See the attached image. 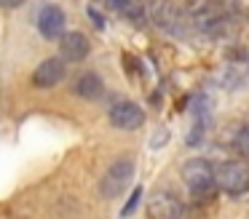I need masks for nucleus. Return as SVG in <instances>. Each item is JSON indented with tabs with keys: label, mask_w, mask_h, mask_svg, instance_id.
Masks as SVG:
<instances>
[{
	"label": "nucleus",
	"mask_w": 249,
	"mask_h": 219,
	"mask_svg": "<svg viewBox=\"0 0 249 219\" xmlns=\"http://www.w3.org/2000/svg\"><path fill=\"white\" fill-rule=\"evenodd\" d=\"M89 51H91V43H89V37L83 32L72 30L59 37V53L65 62H83L89 56Z\"/></svg>",
	"instance_id": "obj_10"
},
{
	"label": "nucleus",
	"mask_w": 249,
	"mask_h": 219,
	"mask_svg": "<svg viewBox=\"0 0 249 219\" xmlns=\"http://www.w3.org/2000/svg\"><path fill=\"white\" fill-rule=\"evenodd\" d=\"M38 32L46 40H59L65 35V11L59 5H43L38 14Z\"/></svg>",
	"instance_id": "obj_7"
},
{
	"label": "nucleus",
	"mask_w": 249,
	"mask_h": 219,
	"mask_svg": "<svg viewBox=\"0 0 249 219\" xmlns=\"http://www.w3.org/2000/svg\"><path fill=\"white\" fill-rule=\"evenodd\" d=\"M24 5V0H0V8H19Z\"/></svg>",
	"instance_id": "obj_18"
},
{
	"label": "nucleus",
	"mask_w": 249,
	"mask_h": 219,
	"mask_svg": "<svg viewBox=\"0 0 249 219\" xmlns=\"http://www.w3.org/2000/svg\"><path fill=\"white\" fill-rule=\"evenodd\" d=\"M110 123L124 131H137L140 126H145V110L134 101H115L110 107Z\"/></svg>",
	"instance_id": "obj_6"
},
{
	"label": "nucleus",
	"mask_w": 249,
	"mask_h": 219,
	"mask_svg": "<svg viewBox=\"0 0 249 219\" xmlns=\"http://www.w3.org/2000/svg\"><path fill=\"white\" fill-rule=\"evenodd\" d=\"M94 3H107V0H94Z\"/></svg>",
	"instance_id": "obj_19"
},
{
	"label": "nucleus",
	"mask_w": 249,
	"mask_h": 219,
	"mask_svg": "<svg viewBox=\"0 0 249 219\" xmlns=\"http://www.w3.org/2000/svg\"><path fill=\"white\" fill-rule=\"evenodd\" d=\"M147 5V19L158 27V30L169 32V35H182V27L188 14L179 11L174 0H145Z\"/></svg>",
	"instance_id": "obj_3"
},
{
	"label": "nucleus",
	"mask_w": 249,
	"mask_h": 219,
	"mask_svg": "<svg viewBox=\"0 0 249 219\" xmlns=\"http://www.w3.org/2000/svg\"><path fill=\"white\" fill-rule=\"evenodd\" d=\"M89 19H91V21H94V27H97V30H99V32H102V30H105V16H102V14H99V11H97V8H94V5H91V8H89Z\"/></svg>",
	"instance_id": "obj_15"
},
{
	"label": "nucleus",
	"mask_w": 249,
	"mask_h": 219,
	"mask_svg": "<svg viewBox=\"0 0 249 219\" xmlns=\"http://www.w3.org/2000/svg\"><path fill=\"white\" fill-rule=\"evenodd\" d=\"M105 5H110L113 11H118V14H124V11H126V5H129V0H107Z\"/></svg>",
	"instance_id": "obj_16"
},
{
	"label": "nucleus",
	"mask_w": 249,
	"mask_h": 219,
	"mask_svg": "<svg viewBox=\"0 0 249 219\" xmlns=\"http://www.w3.org/2000/svg\"><path fill=\"white\" fill-rule=\"evenodd\" d=\"M147 214H150V217H158V219H177V217L185 214V206H182L179 198L172 195V192L161 190V192H156V195L150 198Z\"/></svg>",
	"instance_id": "obj_8"
},
{
	"label": "nucleus",
	"mask_w": 249,
	"mask_h": 219,
	"mask_svg": "<svg viewBox=\"0 0 249 219\" xmlns=\"http://www.w3.org/2000/svg\"><path fill=\"white\" fill-rule=\"evenodd\" d=\"M185 14L193 27H198L206 35H220L228 24V16L222 14L217 0H185Z\"/></svg>",
	"instance_id": "obj_1"
},
{
	"label": "nucleus",
	"mask_w": 249,
	"mask_h": 219,
	"mask_svg": "<svg viewBox=\"0 0 249 219\" xmlns=\"http://www.w3.org/2000/svg\"><path fill=\"white\" fill-rule=\"evenodd\" d=\"M124 16H129L131 21H137V24H142V21L147 19V5L142 3V0H129V5H126Z\"/></svg>",
	"instance_id": "obj_12"
},
{
	"label": "nucleus",
	"mask_w": 249,
	"mask_h": 219,
	"mask_svg": "<svg viewBox=\"0 0 249 219\" xmlns=\"http://www.w3.org/2000/svg\"><path fill=\"white\" fill-rule=\"evenodd\" d=\"M75 94L81 99H99L105 94V83L97 72H83L81 78L75 80Z\"/></svg>",
	"instance_id": "obj_11"
},
{
	"label": "nucleus",
	"mask_w": 249,
	"mask_h": 219,
	"mask_svg": "<svg viewBox=\"0 0 249 219\" xmlns=\"http://www.w3.org/2000/svg\"><path fill=\"white\" fill-rule=\"evenodd\" d=\"M233 147H236L238 155L249 158V126H241L236 131V139H233Z\"/></svg>",
	"instance_id": "obj_13"
},
{
	"label": "nucleus",
	"mask_w": 249,
	"mask_h": 219,
	"mask_svg": "<svg viewBox=\"0 0 249 219\" xmlns=\"http://www.w3.org/2000/svg\"><path fill=\"white\" fill-rule=\"evenodd\" d=\"M134 179V160L131 158H118L107 171H105L102 182H99V192L105 198H118L126 192V187Z\"/></svg>",
	"instance_id": "obj_4"
},
{
	"label": "nucleus",
	"mask_w": 249,
	"mask_h": 219,
	"mask_svg": "<svg viewBox=\"0 0 249 219\" xmlns=\"http://www.w3.org/2000/svg\"><path fill=\"white\" fill-rule=\"evenodd\" d=\"M182 182H185V187L190 190V195H193L196 201H201V198H209L212 192H214L217 171L212 168L209 160L190 158L188 163L182 166Z\"/></svg>",
	"instance_id": "obj_2"
},
{
	"label": "nucleus",
	"mask_w": 249,
	"mask_h": 219,
	"mask_svg": "<svg viewBox=\"0 0 249 219\" xmlns=\"http://www.w3.org/2000/svg\"><path fill=\"white\" fill-rule=\"evenodd\" d=\"M166 134H169L166 128H161V131H156V136L150 139V144H153V147H158V144H163V142H166V139H169Z\"/></svg>",
	"instance_id": "obj_17"
},
{
	"label": "nucleus",
	"mask_w": 249,
	"mask_h": 219,
	"mask_svg": "<svg viewBox=\"0 0 249 219\" xmlns=\"http://www.w3.org/2000/svg\"><path fill=\"white\" fill-rule=\"evenodd\" d=\"M217 187L228 195H244L249 192V163L244 160H228L217 168Z\"/></svg>",
	"instance_id": "obj_5"
},
{
	"label": "nucleus",
	"mask_w": 249,
	"mask_h": 219,
	"mask_svg": "<svg viewBox=\"0 0 249 219\" xmlns=\"http://www.w3.org/2000/svg\"><path fill=\"white\" fill-rule=\"evenodd\" d=\"M140 198H142V187H140V185H137V190H134V192H131V198H129V203H126V206H124V211H121V214H124V217H129V214H134V208H137V206H140Z\"/></svg>",
	"instance_id": "obj_14"
},
{
	"label": "nucleus",
	"mask_w": 249,
	"mask_h": 219,
	"mask_svg": "<svg viewBox=\"0 0 249 219\" xmlns=\"http://www.w3.org/2000/svg\"><path fill=\"white\" fill-rule=\"evenodd\" d=\"M65 75H67L65 59H46L33 72V83L38 88H54V85H59L65 80Z\"/></svg>",
	"instance_id": "obj_9"
}]
</instances>
